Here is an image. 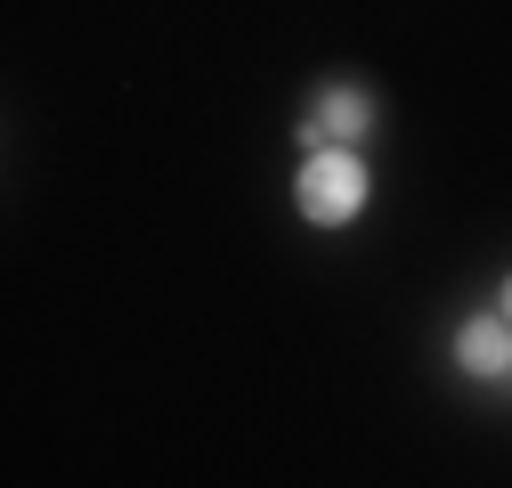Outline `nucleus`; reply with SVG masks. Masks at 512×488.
I'll use <instances>...</instances> for the list:
<instances>
[{
  "instance_id": "nucleus-1",
  "label": "nucleus",
  "mask_w": 512,
  "mask_h": 488,
  "mask_svg": "<svg viewBox=\"0 0 512 488\" xmlns=\"http://www.w3.org/2000/svg\"><path fill=\"white\" fill-rule=\"evenodd\" d=\"M293 196H301V212H309V220H326V228H334V220H350V212H358V196H366V171H358L350 155H309Z\"/></svg>"
},
{
  "instance_id": "nucleus-3",
  "label": "nucleus",
  "mask_w": 512,
  "mask_h": 488,
  "mask_svg": "<svg viewBox=\"0 0 512 488\" xmlns=\"http://www.w3.org/2000/svg\"><path fill=\"white\" fill-rule=\"evenodd\" d=\"M464 366H472V375H504V366H512L504 318H472V326H464Z\"/></svg>"
},
{
  "instance_id": "nucleus-2",
  "label": "nucleus",
  "mask_w": 512,
  "mask_h": 488,
  "mask_svg": "<svg viewBox=\"0 0 512 488\" xmlns=\"http://www.w3.org/2000/svg\"><path fill=\"white\" fill-rule=\"evenodd\" d=\"M366 122H374V106H366L358 90H334L326 106H317V114L301 122V147H334V139H366Z\"/></svg>"
},
{
  "instance_id": "nucleus-4",
  "label": "nucleus",
  "mask_w": 512,
  "mask_h": 488,
  "mask_svg": "<svg viewBox=\"0 0 512 488\" xmlns=\"http://www.w3.org/2000/svg\"><path fill=\"white\" fill-rule=\"evenodd\" d=\"M504 318H512V285H504Z\"/></svg>"
}]
</instances>
